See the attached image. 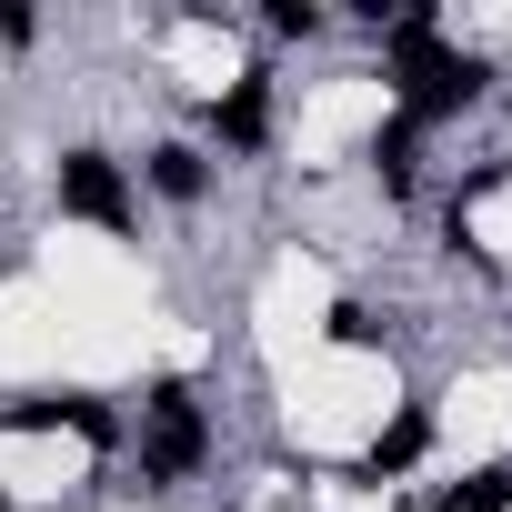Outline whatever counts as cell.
<instances>
[{
	"instance_id": "11",
	"label": "cell",
	"mask_w": 512,
	"mask_h": 512,
	"mask_svg": "<svg viewBox=\"0 0 512 512\" xmlns=\"http://www.w3.org/2000/svg\"><path fill=\"white\" fill-rule=\"evenodd\" d=\"M332 342H352V352H362V342H382V322H372V302H332Z\"/></svg>"
},
{
	"instance_id": "1",
	"label": "cell",
	"mask_w": 512,
	"mask_h": 512,
	"mask_svg": "<svg viewBox=\"0 0 512 512\" xmlns=\"http://www.w3.org/2000/svg\"><path fill=\"white\" fill-rule=\"evenodd\" d=\"M382 61H392V81H402V121H412V131L462 121V111L482 101V81H492L482 51L442 41V11H432V0H412V11L382 21Z\"/></svg>"
},
{
	"instance_id": "5",
	"label": "cell",
	"mask_w": 512,
	"mask_h": 512,
	"mask_svg": "<svg viewBox=\"0 0 512 512\" xmlns=\"http://www.w3.org/2000/svg\"><path fill=\"white\" fill-rule=\"evenodd\" d=\"M211 141H221V151H262V141H272V71L221 81V101H211Z\"/></svg>"
},
{
	"instance_id": "4",
	"label": "cell",
	"mask_w": 512,
	"mask_h": 512,
	"mask_svg": "<svg viewBox=\"0 0 512 512\" xmlns=\"http://www.w3.org/2000/svg\"><path fill=\"white\" fill-rule=\"evenodd\" d=\"M0 422H11V432H81L91 452L121 442V412L101 392H21V402H0Z\"/></svg>"
},
{
	"instance_id": "6",
	"label": "cell",
	"mask_w": 512,
	"mask_h": 512,
	"mask_svg": "<svg viewBox=\"0 0 512 512\" xmlns=\"http://www.w3.org/2000/svg\"><path fill=\"white\" fill-rule=\"evenodd\" d=\"M422 452H432V402H402V412H392V432H382L352 472H362V482H392V472H412Z\"/></svg>"
},
{
	"instance_id": "2",
	"label": "cell",
	"mask_w": 512,
	"mask_h": 512,
	"mask_svg": "<svg viewBox=\"0 0 512 512\" xmlns=\"http://www.w3.org/2000/svg\"><path fill=\"white\" fill-rule=\"evenodd\" d=\"M51 191H61V211L91 221V231H141V191H131L121 151H101V141H71L61 171H51Z\"/></svg>"
},
{
	"instance_id": "7",
	"label": "cell",
	"mask_w": 512,
	"mask_h": 512,
	"mask_svg": "<svg viewBox=\"0 0 512 512\" xmlns=\"http://www.w3.org/2000/svg\"><path fill=\"white\" fill-rule=\"evenodd\" d=\"M141 171H151V191H161L171 211H191V201L211 191V151H191V141H161V151H151Z\"/></svg>"
},
{
	"instance_id": "9",
	"label": "cell",
	"mask_w": 512,
	"mask_h": 512,
	"mask_svg": "<svg viewBox=\"0 0 512 512\" xmlns=\"http://www.w3.org/2000/svg\"><path fill=\"white\" fill-rule=\"evenodd\" d=\"M412 141H422L412 121H392V131L372 141V171H382V191H392V201H402V191H412V171H422V161H412Z\"/></svg>"
},
{
	"instance_id": "12",
	"label": "cell",
	"mask_w": 512,
	"mask_h": 512,
	"mask_svg": "<svg viewBox=\"0 0 512 512\" xmlns=\"http://www.w3.org/2000/svg\"><path fill=\"white\" fill-rule=\"evenodd\" d=\"M0 41H11V51H31V41H41V21L21 11V0H0Z\"/></svg>"
},
{
	"instance_id": "8",
	"label": "cell",
	"mask_w": 512,
	"mask_h": 512,
	"mask_svg": "<svg viewBox=\"0 0 512 512\" xmlns=\"http://www.w3.org/2000/svg\"><path fill=\"white\" fill-rule=\"evenodd\" d=\"M442 502H452V512H512V462H482V472L442 482Z\"/></svg>"
},
{
	"instance_id": "14",
	"label": "cell",
	"mask_w": 512,
	"mask_h": 512,
	"mask_svg": "<svg viewBox=\"0 0 512 512\" xmlns=\"http://www.w3.org/2000/svg\"><path fill=\"white\" fill-rule=\"evenodd\" d=\"M502 101H512V91H502Z\"/></svg>"
},
{
	"instance_id": "3",
	"label": "cell",
	"mask_w": 512,
	"mask_h": 512,
	"mask_svg": "<svg viewBox=\"0 0 512 512\" xmlns=\"http://www.w3.org/2000/svg\"><path fill=\"white\" fill-rule=\"evenodd\" d=\"M211 462V422L191 402V382H151L141 402V482H191Z\"/></svg>"
},
{
	"instance_id": "10",
	"label": "cell",
	"mask_w": 512,
	"mask_h": 512,
	"mask_svg": "<svg viewBox=\"0 0 512 512\" xmlns=\"http://www.w3.org/2000/svg\"><path fill=\"white\" fill-rule=\"evenodd\" d=\"M262 21H272V41H322V31H332V11H322V0H272Z\"/></svg>"
},
{
	"instance_id": "13",
	"label": "cell",
	"mask_w": 512,
	"mask_h": 512,
	"mask_svg": "<svg viewBox=\"0 0 512 512\" xmlns=\"http://www.w3.org/2000/svg\"><path fill=\"white\" fill-rule=\"evenodd\" d=\"M0 512H21V502H11V492H0Z\"/></svg>"
}]
</instances>
